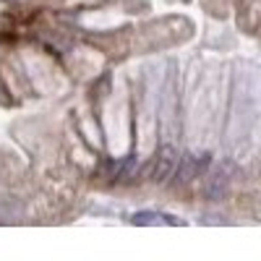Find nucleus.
Masks as SVG:
<instances>
[{"mask_svg":"<svg viewBox=\"0 0 261 261\" xmlns=\"http://www.w3.org/2000/svg\"><path fill=\"white\" fill-rule=\"evenodd\" d=\"M175 167H178V151L172 146H162L157 151L154 167H151V183H154V186H165L167 178H172Z\"/></svg>","mask_w":261,"mask_h":261,"instance_id":"1","label":"nucleus"},{"mask_svg":"<svg viewBox=\"0 0 261 261\" xmlns=\"http://www.w3.org/2000/svg\"><path fill=\"white\" fill-rule=\"evenodd\" d=\"M232 172H235V165L230 160H222L220 165L214 167V172L209 175V183H206V196H209V199H214V201L222 199L227 186H230V180H232Z\"/></svg>","mask_w":261,"mask_h":261,"instance_id":"2","label":"nucleus"},{"mask_svg":"<svg viewBox=\"0 0 261 261\" xmlns=\"http://www.w3.org/2000/svg\"><path fill=\"white\" fill-rule=\"evenodd\" d=\"M178 162H180V170H178V183L180 186L193 180V178H199L201 165H199V160H196L193 154H183V157H178Z\"/></svg>","mask_w":261,"mask_h":261,"instance_id":"3","label":"nucleus"},{"mask_svg":"<svg viewBox=\"0 0 261 261\" xmlns=\"http://www.w3.org/2000/svg\"><path fill=\"white\" fill-rule=\"evenodd\" d=\"M134 225H172L175 220H170V217H165V214H157V212H136L134 214V220H130Z\"/></svg>","mask_w":261,"mask_h":261,"instance_id":"4","label":"nucleus"}]
</instances>
